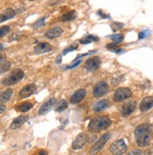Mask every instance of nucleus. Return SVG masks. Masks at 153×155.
<instances>
[{
	"mask_svg": "<svg viewBox=\"0 0 153 155\" xmlns=\"http://www.w3.org/2000/svg\"><path fill=\"white\" fill-rule=\"evenodd\" d=\"M148 36H149V31L148 30L142 31V32L139 33V39H143V38H147Z\"/></svg>",
	"mask_w": 153,
	"mask_h": 155,
	"instance_id": "c756f323",
	"label": "nucleus"
},
{
	"mask_svg": "<svg viewBox=\"0 0 153 155\" xmlns=\"http://www.w3.org/2000/svg\"><path fill=\"white\" fill-rule=\"evenodd\" d=\"M127 155H142V151L139 150H133V151L129 152Z\"/></svg>",
	"mask_w": 153,
	"mask_h": 155,
	"instance_id": "473e14b6",
	"label": "nucleus"
},
{
	"mask_svg": "<svg viewBox=\"0 0 153 155\" xmlns=\"http://www.w3.org/2000/svg\"><path fill=\"white\" fill-rule=\"evenodd\" d=\"M44 21H45V18H41V19L38 20L36 23L34 24V27L35 28H38V27L43 26V25H44Z\"/></svg>",
	"mask_w": 153,
	"mask_h": 155,
	"instance_id": "c85d7f7f",
	"label": "nucleus"
},
{
	"mask_svg": "<svg viewBox=\"0 0 153 155\" xmlns=\"http://www.w3.org/2000/svg\"><path fill=\"white\" fill-rule=\"evenodd\" d=\"M98 40H99V38H98V37L89 35V36H87V37H85V38L80 39V43H82V44H89V43H91V42L98 41Z\"/></svg>",
	"mask_w": 153,
	"mask_h": 155,
	"instance_id": "4be33fe9",
	"label": "nucleus"
},
{
	"mask_svg": "<svg viewBox=\"0 0 153 155\" xmlns=\"http://www.w3.org/2000/svg\"><path fill=\"white\" fill-rule=\"evenodd\" d=\"M53 50V47L50 45L49 43L46 42H42L40 43L34 48V51L37 54H41V53H45V52H49Z\"/></svg>",
	"mask_w": 153,
	"mask_h": 155,
	"instance_id": "4468645a",
	"label": "nucleus"
},
{
	"mask_svg": "<svg viewBox=\"0 0 153 155\" xmlns=\"http://www.w3.org/2000/svg\"><path fill=\"white\" fill-rule=\"evenodd\" d=\"M9 31H10V28L8 25H5V26L0 28V38H3L4 36H6L8 33H9Z\"/></svg>",
	"mask_w": 153,
	"mask_h": 155,
	"instance_id": "bb28decb",
	"label": "nucleus"
},
{
	"mask_svg": "<svg viewBox=\"0 0 153 155\" xmlns=\"http://www.w3.org/2000/svg\"><path fill=\"white\" fill-rule=\"evenodd\" d=\"M135 107H136V104H135L134 101H128L121 107V110H120V112H121L122 116H124V117L129 116L134 111Z\"/></svg>",
	"mask_w": 153,
	"mask_h": 155,
	"instance_id": "9d476101",
	"label": "nucleus"
},
{
	"mask_svg": "<svg viewBox=\"0 0 153 155\" xmlns=\"http://www.w3.org/2000/svg\"><path fill=\"white\" fill-rule=\"evenodd\" d=\"M5 109H6V107L4 105H0V114L3 113L5 111Z\"/></svg>",
	"mask_w": 153,
	"mask_h": 155,
	"instance_id": "72a5a7b5",
	"label": "nucleus"
},
{
	"mask_svg": "<svg viewBox=\"0 0 153 155\" xmlns=\"http://www.w3.org/2000/svg\"><path fill=\"white\" fill-rule=\"evenodd\" d=\"M16 12L15 10L12 8H7L3 13L0 14V23H3V21L12 19L15 16Z\"/></svg>",
	"mask_w": 153,
	"mask_h": 155,
	"instance_id": "a211bd4d",
	"label": "nucleus"
},
{
	"mask_svg": "<svg viewBox=\"0 0 153 155\" xmlns=\"http://www.w3.org/2000/svg\"><path fill=\"white\" fill-rule=\"evenodd\" d=\"M54 102H56V100H54V98H50V99H48V100L40 107V110H39V114H40V115H45V114H47V113L50 111V109H51V107H53V105L54 104Z\"/></svg>",
	"mask_w": 153,
	"mask_h": 155,
	"instance_id": "2eb2a0df",
	"label": "nucleus"
},
{
	"mask_svg": "<svg viewBox=\"0 0 153 155\" xmlns=\"http://www.w3.org/2000/svg\"><path fill=\"white\" fill-rule=\"evenodd\" d=\"M87 141H89V136L85 133H82V134L78 135L75 140L72 142L71 147L73 150H81L87 143Z\"/></svg>",
	"mask_w": 153,
	"mask_h": 155,
	"instance_id": "0eeeda50",
	"label": "nucleus"
},
{
	"mask_svg": "<svg viewBox=\"0 0 153 155\" xmlns=\"http://www.w3.org/2000/svg\"><path fill=\"white\" fill-rule=\"evenodd\" d=\"M80 63H81V60H76V62H75L74 64H71V65H68L67 68H66V69L74 68H76V66H77V65H79V64H80Z\"/></svg>",
	"mask_w": 153,
	"mask_h": 155,
	"instance_id": "2f4dec72",
	"label": "nucleus"
},
{
	"mask_svg": "<svg viewBox=\"0 0 153 155\" xmlns=\"http://www.w3.org/2000/svg\"><path fill=\"white\" fill-rule=\"evenodd\" d=\"M76 18V12H75V10H71L70 12L66 13V14H64L62 16V21H71V20H74Z\"/></svg>",
	"mask_w": 153,
	"mask_h": 155,
	"instance_id": "5701e85b",
	"label": "nucleus"
},
{
	"mask_svg": "<svg viewBox=\"0 0 153 155\" xmlns=\"http://www.w3.org/2000/svg\"><path fill=\"white\" fill-rule=\"evenodd\" d=\"M36 85L34 83H31V84H28L27 86L24 87L23 89H22L19 93V96L21 98H27L29 97L30 95L33 94L35 92H36Z\"/></svg>",
	"mask_w": 153,
	"mask_h": 155,
	"instance_id": "9b49d317",
	"label": "nucleus"
},
{
	"mask_svg": "<svg viewBox=\"0 0 153 155\" xmlns=\"http://www.w3.org/2000/svg\"><path fill=\"white\" fill-rule=\"evenodd\" d=\"M101 64V59L99 57H92L90 59H89L86 62H85V68L87 71L89 72H92V71H95L96 69L99 68V66Z\"/></svg>",
	"mask_w": 153,
	"mask_h": 155,
	"instance_id": "1a4fd4ad",
	"label": "nucleus"
},
{
	"mask_svg": "<svg viewBox=\"0 0 153 155\" xmlns=\"http://www.w3.org/2000/svg\"><path fill=\"white\" fill-rule=\"evenodd\" d=\"M111 125V120L108 117L102 116V117H96L90 120L89 124V130L90 132H101L105 130Z\"/></svg>",
	"mask_w": 153,
	"mask_h": 155,
	"instance_id": "f03ea898",
	"label": "nucleus"
},
{
	"mask_svg": "<svg viewBox=\"0 0 153 155\" xmlns=\"http://www.w3.org/2000/svg\"><path fill=\"white\" fill-rule=\"evenodd\" d=\"M153 107V96H147L142 100L140 104V110L143 112H146L150 108Z\"/></svg>",
	"mask_w": 153,
	"mask_h": 155,
	"instance_id": "ddd939ff",
	"label": "nucleus"
},
{
	"mask_svg": "<svg viewBox=\"0 0 153 155\" xmlns=\"http://www.w3.org/2000/svg\"><path fill=\"white\" fill-rule=\"evenodd\" d=\"M24 76H25V73H24L23 70L15 69L14 71H12L8 77H6L5 79L2 81V84L5 85V86L13 85V84L19 82L24 78Z\"/></svg>",
	"mask_w": 153,
	"mask_h": 155,
	"instance_id": "7ed1b4c3",
	"label": "nucleus"
},
{
	"mask_svg": "<svg viewBox=\"0 0 153 155\" xmlns=\"http://www.w3.org/2000/svg\"><path fill=\"white\" fill-rule=\"evenodd\" d=\"M27 120H28V116H26V115L19 116V117H17L16 119H14L12 120V124H10V128H12V129H17L20 126L23 125Z\"/></svg>",
	"mask_w": 153,
	"mask_h": 155,
	"instance_id": "f3484780",
	"label": "nucleus"
},
{
	"mask_svg": "<svg viewBox=\"0 0 153 155\" xmlns=\"http://www.w3.org/2000/svg\"><path fill=\"white\" fill-rule=\"evenodd\" d=\"M62 33H63V29L61 27H54L46 32L45 36L47 38L53 39V38H57L59 36H61Z\"/></svg>",
	"mask_w": 153,
	"mask_h": 155,
	"instance_id": "dca6fc26",
	"label": "nucleus"
},
{
	"mask_svg": "<svg viewBox=\"0 0 153 155\" xmlns=\"http://www.w3.org/2000/svg\"><path fill=\"white\" fill-rule=\"evenodd\" d=\"M76 49H77V45H74V46H71V47H69V48H67V49H65L64 51H63V55H66L68 52H70V51H75Z\"/></svg>",
	"mask_w": 153,
	"mask_h": 155,
	"instance_id": "7c9ffc66",
	"label": "nucleus"
},
{
	"mask_svg": "<svg viewBox=\"0 0 153 155\" xmlns=\"http://www.w3.org/2000/svg\"><path fill=\"white\" fill-rule=\"evenodd\" d=\"M108 85L104 81H101L98 83L93 89V95L95 97H102L108 92Z\"/></svg>",
	"mask_w": 153,
	"mask_h": 155,
	"instance_id": "6e6552de",
	"label": "nucleus"
},
{
	"mask_svg": "<svg viewBox=\"0 0 153 155\" xmlns=\"http://www.w3.org/2000/svg\"><path fill=\"white\" fill-rule=\"evenodd\" d=\"M31 108H32V104L29 102L22 103L16 107V110H18V111H20V112H26V111H28V110H30Z\"/></svg>",
	"mask_w": 153,
	"mask_h": 155,
	"instance_id": "412c9836",
	"label": "nucleus"
},
{
	"mask_svg": "<svg viewBox=\"0 0 153 155\" xmlns=\"http://www.w3.org/2000/svg\"><path fill=\"white\" fill-rule=\"evenodd\" d=\"M3 49H4V48H3V46H2V45H0V51H1Z\"/></svg>",
	"mask_w": 153,
	"mask_h": 155,
	"instance_id": "c9c22d12",
	"label": "nucleus"
},
{
	"mask_svg": "<svg viewBox=\"0 0 153 155\" xmlns=\"http://www.w3.org/2000/svg\"><path fill=\"white\" fill-rule=\"evenodd\" d=\"M2 59V56H1V55H0V60H1Z\"/></svg>",
	"mask_w": 153,
	"mask_h": 155,
	"instance_id": "e433bc0d",
	"label": "nucleus"
},
{
	"mask_svg": "<svg viewBox=\"0 0 153 155\" xmlns=\"http://www.w3.org/2000/svg\"><path fill=\"white\" fill-rule=\"evenodd\" d=\"M110 151L114 155H122L127 151V145L123 139H119L115 141L111 147H110Z\"/></svg>",
	"mask_w": 153,
	"mask_h": 155,
	"instance_id": "39448f33",
	"label": "nucleus"
},
{
	"mask_svg": "<svg viewBox=\"0 0 153 155\" xmlns=\"http://www.w3.org/2000/svg\"><path fill=\"white\" fill-rule=\"evenodd\" d=\"M110 137H111L110 133H106V134H104L103 137H101V138L98 140L92 146V148L90 149V154L91 155H96V154L99 153L103 150V148L105 145V143L109 140V138H110Z\"/></svg>",
	"mask_w": 153,
	"mask_h": 155,
	"instance_id": "20e7f679",
	"label": "nucleus"
},
{
	"mask_svg": "<svg viewBox=\"0 0 153 155\" xmlns=\"http://www.w3.org/2000/svg\"><path fill=\"white\" fill-rule=\"evenodd\" d=\"M10 66H12V64L8 61L0 62V73H5V72L9 71Z\"/></svg>",
	"mask_w": 153,
	"mask_h": 155,
	"instance_id": "b1692460",
	"label": "nucleus"
},
{
	"mask_svg": "<svg viewBox=\"0 0 153 155\" xmlns=\"http://www.w3.org/2000/svg\"><path fill=\"white\" fill-rule=\"evenodd\" d=\"M132 91L129 88H118L114 94V99L116 102H121L132 96Z\"/></svg>",
	"mask_w": 153,
	"mask_h": 155,
	"instance_id": "423d86ee",
	"label": "nucleus"
},
{
	"mask_svg": "<svg viewBox=\"0 0 153 155\" xmlns=\"http://www.w3.org/2000/svg\"><path fill=\"white\" fill-rule=\"evenodd\" d=\"M111 39L113 41V44H115V45H117V44H119L120 42H122L123 36L120 35V34H116V35L111 36Z\"/></svg>",
	"mask_w": 153,
	"mask_h": 155,
	"instance_id": "a878e982",
	"label": "nucleus"
},
{
	"mask_svg": "<svg viewBox=\"0 0 153 155\" xmlns=\"http://www.w3.org/2000/svg\"><path fill=\"white\" fill-rule=\"evenodd\" d=\"M111 26H112L113 31L116 32V31H117V30H120V29H122V28H123V24H121V23H116V21H115V23L112 24Z\"/></svg>",
	"mask_w": 153,
	"mask_h": 155,
	"instance_id": "cd10ccee",
	"label": "nucleus"
},
{
	"mask_svg": "<svg viewBox=\"0 0 153 155\" xmlns=\"http://www.w3.org/2000/svg\"><path fill=\"white\" fill-rule=\"evenodd\" d=\"M85 95H86V92H85V89H80L78 91H76L72 94V96L71 97V104H78V103H80L83 100V99L85 97Z\"/></svg>",
	"mask_w": 153,
	"mask_h": 155,
	"instance_id": "f8f14e48",
	"label": "nucleus"
},
{
	"mask_svg": "<svg viewBox=\"0 0 153 155\" xmlns=\"http://www.w3.org/2000/svg\"><path fill=\"white\" fill-rule=\"evenodd\" d=\"M39 155H48V153L45 150H40L39 151Z\"/></svg>",
	"mask_w": 153,
	"mask_h": 155,
	"instance_id": "f704fd0d",
	"label": "nucleus"
},
{
	"mask_svg": "<svg viewBox=\"0 0 153 155\" xmlns=\"http://www.w3.org/2000/svg\"><path fill=\"white\" fill-rule=\"evenodd\" d=\"M12 94H13V92H12V90H10V89H9V90L0 94V104L8 102L10 99V97L12 96Z\"/></svg>",
	"mask_w": 153,
	"mask_h": 155,
	"instance_id": "aec40b11",
	"label": "nucleus"
},
{
	"mask_svg": "<svg viewBox=\"0 0 153 155\" xmlns=\"http://www.w3.org/2000/svg\"><path fill=\"white\" fill-rule=\"evenodd\" d=\"M30 1H32V0H30Z\"/></svg>",
	"mask_w": 153,
	"mask_h": 155,
	"instance_id": "4c0bfd02",
	"label": "nucleus"
},
{
	"mask_svg": "<svg viewBox=\"0 0 153 155\" xmlns=\"http://www.w3.org/2000/svg\"><path fill=\"white\" fill-rule=\"evenodd\" d=\"M108 107H109V101L108 100H101L94 105L93 109H94L95 112H101V111H103V110L106 109Z\"/></svg>",
	"mask_w": 153,
	"mask_h": 155,
	"instance_id": "6ab92c4d",
	"label": "nucleus"
},
{
	"mask_svg": "<svg viewBox=\"0 0 153 155\" xmlns=\"http://www.w3.org/2000/svg\"><path fill=\"white\" fill-rule=\"evenodd\" d=\"M68 107V103L65 101V100H60L57 104V107H56V111L57 112H61L63 110H65Z\"/></svg>",
	"mask_w": 153,
	"mask_h": 155,
	"instance_id": "393cba45",
	"label": "nucleus"
},
{
	"mask_svg": "<svg viewBox=\"0 0 153 155\" xmlns=\"http://www.w3.org/2000/svg\"><path fill=\"white\" fill-rule=\"evenodd\" d=\"M152 126L148 124H143L136 127L134 137L138 146L147 147L149 145L152 137Z\"/></svg>",
	"mask_w": 153,
	"mask_h": 155,
	"instance_id": "f257e3e1",
	"label": "nucleus"
}]
</instances>
